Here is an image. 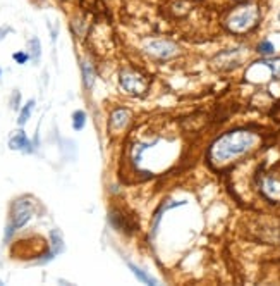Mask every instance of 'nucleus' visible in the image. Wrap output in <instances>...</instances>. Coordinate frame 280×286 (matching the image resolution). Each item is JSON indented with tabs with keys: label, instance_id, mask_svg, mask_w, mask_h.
Masks as SVG:
<instances>
[{
	"label": "nucleus",
	"instance_id": "1",
	"mask_svg": "<svg viewBox=\"0 0 280 286\" xmlns=\"http://www.w3.org/2000/svg\"><path fill=\"white\" fill-rule=\"evenodd\" d=\"M256 135L248 129H236L222 135L210 147V161L213 164H225L249 152L256 145Z\"/></svg>",
	"mask_w": 280,
	"mask_h": 286
},
{
	"label": "nucleus",
	"instance_id": "2",
	"mask_svg": "<svg viewBox=\"0 0 280 286\" xmlns=\"http://www.w3.org/2000/svg\"><path fill=\"white\" fill-rule=\"evenodd\" d=\"M258 19H260L258 7L243 6V7H237L234 12H230V16L225 21V26L232 33H246L258 25Z\"/></svg>",
	"mask_w": 280,
	"mask_h": 286
},
{
	"label": "nucleus",
	"instance_id": "3",
	"mask_svg": "<svg viewBox=\"0 0 280 286\" xmlns=\"http://www.w3.org/2000/svg\"><path fill=\"white\" fill-rule=\"evenodd\" d=\"M31 215H33V205L30 204V202H26L25 199L14 202L12 209H11V223H9L7 234H6L7 240L11 238V234L16 231V229L22 228L28 221H30Z\"/></svg>",
	"mask_w": 280,
	"mask_h": 286
},
{
	"label": "nucleus",
	"instance_id": "4",
	"mask_svg": "<svg viewBox=\"0 0 280 286\" xmlns=\"http://www.w3.org/2000/svg\"><path fill=\"white\" fill-rule=\"evenodd\" d=\"M119 83L124 88L127 93H132V95H143V93L148 90V81L143 74L132 71V69H122L119 73Z\"/></svg>",
	"mask_w": 280,
	"mask_h": 286
},
{
	"label": "nucleus",
	"instance_id": "5",
	"mask_svg": "<svg viewBox=\"0 0 280 286\" xmlns=\"http://www.w3.org/2000/svg\"><path fill=\"white\" fill-rule=\"evenodd\" d=\"M146 52L158 59H170L179 54V47L169 40H155L146 45Z\"/></svg>",
	"mask_w": 280,
	"mask_h": 286
},
{
	"label": "nucleus",
	"instance_id": "6",
	"mask_svg": "<svg viewBox=\"0 0 280 286\" xmlns=\"http://www.w3.org/2000/svg\"><path fill=\"white\" fill-rule=\"evenodd\" d=\"M260 190L273 204H280V180L275 176H263L260 180Z\"/></svg>",
	"mask_w": 280,
	"mask_h": 286
},
{
	"label": "nucleus",
	"instance_id": "7",
	"mask_svg": "<svg viewBox=\"0 0 280 286\" xmlns=\"http://www.w3.org/2000/svg\"><path fill=\"white\" fill-rule=\"evenodd\" d=\"M131 119V112L127 109H122V107H119L110 114V121H108V129H110V133H115V131H122L127 126Z\"/></svg>",
	"mask_w": 280,
	"mask_h": 286
},
{
	"label": "nucleus",
	"instance_id": "8",
	"mask_svg": "<svg viewBox=\"0 0 280 286\" xmlns=\"http://www.w3.org/2000/svg\"><path fill=\"white\" fill-rule=\"evenodd\" d=\"M50 240H52V250L45 255V259H41L40 262L52 260L57 254H60V252L64 250V240H62V234H60L59 229H54V231L50 233Z\"/></svg>",
	"mask_w": 280,
	"mask_h": 286
},
{
	"label": "nucleus",
	"instance_id": "9",
	"mask_svg": "<svg viewBox=\"0 0 280 286\" xmlns=\"http://www.w3.org/2000/svg\"><path fill=\"white\" fill-rule=\"evenodd\" d=\"M28 147H30V140H28L25 131H17L9 140V148L11 150H28Z\"/></svg>",
	"mask_w": 280,
	"mask_h": 286
},
{
	"label": "nucleus",
	"instance_id": "10",
	"mask_svg": "<svg viewBox=\"0 0 280 286\" xmlns=\"http://www.w3.org/2000/svg\"><path fill=\"white\" fill-rule=\"evenodd\" d=\"M127 267L131 269V273L136 276L137 279L141 281V283H146V284H158V281H156L153 276H150L146 271H143L141 267H137L136 264H132V262H127Z\"/></svg>",
	"mask_w": 280,
	"mask_h": 286
},
{
	"label": "nucleus",
	"instance_id": "11",
	"mask_svg": "<svg viewBox=\"0 0 280 286\" xmlns=\"http://www.w3.org/2000/svg\"><path fill=\"white\" fill-rule=\"evenodd\" d=\"M33 109H35V100H28L26 105H22L21 112H19V119H17V124L19 126H25L28 123V119L31 117Z\"/></svg>",
	"mask_w": 280,
	"mask_h": 286
},
{
	"label": "nucleus",
	"instance_id": "12",
	"mask_svg": "<svg viewBox=\"0 0 280 286\" xmlns=\"http://www.w3.org/2000/svg\"><path fill=\"white\" fill-rule=\"evenodd\" d=\"M81 69H83L84 86H86V88H91V86H93V81H95V73H93L91 64H89V62H83V64H81Z\"/></svg>",
	"mask_w": 280,
	"mask_h": 286
},
{
	"label": "nucleus",
	"instance_id": "13",
	"mask_svg": "<svg viewBox=\"0 0 280 286\" xmlns=\"http://www.w3.org/2000/svg\"><path fill=\"white\" fill-rule=\"evenodd\" d=\"M84 124H86V114H84V111H76L73 114V128L76 131H81L84 128Z\"/></svg>",
	"mask_w": 280,
	"mask_h": 286
},
{
	"label": "nucleus",
	"instance_id": "14",
	"mask_svg": "<svg viewBox=\"0 0 280 286\" xmlns=\"http://www.w3.org/2000/svg\"><path fill=\"white\" fill-rule=\"evenodd\" d=\"M30 50H31V59L35 60V62H38L41 57V45H40V40L36 38H31L30 40Z\"/></svg>",
	"mask_w": 280,
	"mask_h": 286
},
{
	"label": "nucleus",
	"instance_id": "15",
	"mask_svg": "<svg viewBox=\"0 0 280 286\" xmlns=\"http://www.w3.org/2000/svg\"><path fill=\"white\" fill-rule=\"evenodd\" d=\"M262 64L267 65V68L270 69V73H272L273 78L280 79V59H277V60H263Z\"/></svg>",
	"mask_w": 280,
	"mask_h": 286
},
{
	"label": "nucleus",
	"instance_id": "16",
	"mask_svg": "<svg viewBox=\"0 0 280 286\" xmlns=\"http://www.w3.org/2000/svg\"><path fill=\"white\" fill-rule=\"evenodd\" d=\"M258 52L262 55H272L275 52V47H273V43H270L268 40H265L258 45Z\"/></svg>",
	"mask_w": 280,
	"mask_h": 286
},
{
	"label": "nucleus",
	"instance_id": "17",
	"mask_svg": "<svg viewBox=\"0 0 280 286\" xmlns=\"http://www.w3.org/2000/svg\"><path fill=\"white\" fill-rule=\"evenodd\" d=\"M12 59L16 60L17 64H26L28 59H30V55H28L26 52H16V54L12 55Z\"/></svg>",
	"mask_w": 280,
	"mask_h": 286
},
{
	"label": "nucleus",
	"instance_id": "18",
	"mask_svg": "<svg viewBox=\"0 0 280 286\" xmlns=\"http://www.w3.org/2000/svg\"><path fill=\"white\" fill-rule=\"evenodd\" d=\"M19 102H21V95H19V92H14L12 100H11L12 109H17V107H19Z\"/></svg>",
	"mask_w": 280,
	"mask_h": 286
},
{
	"label": "nucleus",
	"instance_id": "19",
	"mask_svg": "<svg viewBox=\"0 0 280 286\" xmlns=\"http://www.w3.org/2000/svg\"><path fill=\"white\" fill-rule=\"evenodd\" d=\"M7 31H9V30H7V28H0V40H2V38H4V36H6V35H7Z\"/></svg>",
	"mask_w": 280,
	"mask_h": 286
},
{
	"label": "nucleus",
	"instance_id": "20",
	"mask_svg": "<svg viewBox=\"0 0 280 286\" xmlns=\"http://www.w3.org/2000/svg\"><path fill=\"white\" fill-rule=\"evenodd\" d=\"M278 21H280V12H278Z\"/></svg>",
	"mask_w": 280,
	"mask_h": 286
},
{
	"label": "nucleus",
	"instance_id": "21",
	"mask_svg": "<svg viewBox=\"0 0 280 286\" xmlns=\"http://www.w3.org/2000/svg\"><path fill=\"white\" fill-rule=\"evenodd\" d=\"M0 74H2V69H0Z\"/></svg>",
	"mask_w": 280,
	"mask_h": 286
}]
</instances>
